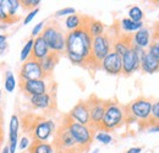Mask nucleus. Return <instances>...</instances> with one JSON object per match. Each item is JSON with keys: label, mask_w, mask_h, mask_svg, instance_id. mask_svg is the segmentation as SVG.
<instances>
[{"label": "nucleus", "mask_w": 159, "mask_h": 153, "mask_svg": "<svg viewBox=\"0 0 159 153\" xmlns=\"http://www.w3.org/2000/svg\"><path fill=\"white\" fill-rule=\"evenodd\" d=\"M2 140H4V135H2V130H1V128H0V146H1Z\"/></svg>", "instance_id": "obj_43"}, {"label": "nucleus", "mask_w": 159, "mask_h": 153, "mask_svg": "<svg viewBox=\"0 0 159 153\" xmlns=\"http://www.w3.org/2000/svg\"><path fill=\"white\" fill-rule=\"evenodd\" d=\"M67 116L79 123L82 125H86V126H91V116H89V108H88V104H87V100H81L71 110L70 113L67 114Z\"/></svg>", "instance_id": "obj_13"}, {"label": "nucleus", "mask_w": 159, "mask_h": 153, "mask_svg": "<svg viewBox=\"0 0 159 153\" xmlns=\"http://www.w3.org/2000/svg\"><path fill=\"white\" fill-rule=\"evenodd\" d=\"M5 6H6V11H7V15L11 19V21H16L17 17L16 16V12H17V9L21 6V1L20 0H5Z\"/></svg>", "instance_id": "obj_27"}, {"label": "nucleus", "mask_w": 159, "mask_h": 153, "mask_svg": "<svg viewBox=\"0 0 159 153\" xmlns=\"http://www.w3.org/2000/svg\"><path fill=\"white\" fill-rule=\"evenodd\" d=\"M87 104L89 108V116H91V128L94 131H99L100 124L107 110L108 100L100 99L97 96H91L87 99Z\"/></svg>", "instance_id": "obj_9"}, {"label": "nucleus", "mask_w": 159, "mask_h": 153, "mask_svg": "<svg viewBox=\"0 0 159 153\" xmlns=\"http://www.w3.org/2000/svg\"><path fill=\"white\" fill-rule=\"evenodd\" d=\"M50 54V49L48 47V44L45 43L44 38L42 36H38L37 38H34V44H33V52H32V59L42 61L45 57H48Z\"/></svg>", "instance_id": "obj_19"}, {"label": "nucleus", "mask_w": 159, "mask_h": 153, "mask_svg": "<svg viewBox=\"0 0 159 153\" xmlns=\"http://www.w3.org/2000/svg\"><path fill=\"white\" fill-rule=\"evenodd\" d=\"M151 42H152V39H151V31L147 27L141 28L135 35H132V45H135L137 48L148 50V48L151 45Z\"/></svg>", "instance_id": "obj_18"}, {"label": "nucleus", "mask_w": 159, "mask_h": 153, "mask_svg": "<svg viewBox=\"0 0 159 153\" xmlns=\"http://www.w3.org/2000/svg\"><path fill=\"white\" fill-rule=\"evenodd\" d=\"M92 43L93 37L88 33L84 26L76 31L67 32L65 54L74 65L97 69L92 58Z\"/></svg>", "instance_id": "obj_1"}, {"label": "nucleus", "mask_w": 159, "mask_h": 153, "mask_svg": "<svg viewBox=\"0 0 159 153\" xmlns=\"http://www.w3.org/2000/svg\"><path fill=\"white\" fill-rule=\"evenodd\" d=\"M76 14V10L74 7H65V9H61L59 11H57L55 16H70V15H75Z\"/></svg>", "instance_id": "obj_36"}, {"label": "nucleus", "mask_w": 159, "mask_h": 153, "mask_svg": "<svg viewBox=\"0 0 159 153\" xmlns=\"http://www.w3.org/2000/svg\"><path fill=\"white\" fill-rule=\"evenodd\" d=\"M83 26H84V28L88 31V33L93 38L99 37V36L105 33V26L103 25V22L93 19V17L84 16V23H83Z\"/></svg>", "instance_id": "obj_20"}, {"label": "nucleus", "mask_w": 159, "mask_h": 153, "mask_svg": "<svg viewBox=\"0 0 159 153\" xmlns=\"http://www.w3.org/2000/svg\"><path fill=\"white\" fill-rule=\"evenodd\" d=\"M40 4V0H21V6L26 10H34L38 9Z\"/></svg>", "instance_id": "obj_34"}, {"label": "nucleus", "mask_w": 159, "mask_h": 153, "mask_svg": "<svg viewBox=\"0 0 159 153\" xmlns=\"http://www.w3.org/2000/svg\"><path fill=\"white\" fill-rule=\"evenodd\" d=\"M147 130H148V132H159V125H153V126L148 128Z\"/></svg>", "instance_id": "obj_41"}, {"label": "nucleus", "mask_w": 159, "mask_h": 153, "mask_svg": "<svg viewBox=\"0 0 159 153\" xmlns=\"http://www.w3.org/2000/svg\"><path fill=\"white\" fill-rule=\"evenodd\" d=\"M25 129L28 130L33 141L47 142L52 135L55 134V123L50 119H44L42 116H36L32 121H25Z\"/></svg>", "instance_id": "obj_4"}, {"label": "nucleus", "mask_w": 159, "mask_h": 153, "mask_svg": "<svg viewBox=\"0 0 159 153\" xmlns=\"http://www.w3.org/2000/svg\"><path fill=\"white\" fill-rule=\"evenodd\" d=\"M153 125H159V100L153 103L152 107V113H151V118L148 119L147 123L143 124V128H151Z\"/></svg>", "instance_id": "obj_28"}, {"label": "nucleus", "mask_w": 159, "mask_h": 153, "mask_svg": "<svg viewBox=\"0 0 159 153\" xmlns=\"http://www.w3.org/2000/svg\"><path fill=\"white\" fill-rule=\"evenodd\" d=\"M30 146H31V141H30V138L27 136H23L19 141V148L21 151H25V150L30 148Z\"/></svg>", "instance_id": "obj_37"}, {"label": "nucleus", "mask_w": 159, "mask_h": 153, "mask_svg": "<svg viewBox=\"0 0 159 153\" xmlns=\"http://www.w3.org/2000/svg\"><path fill=\"white\" fill-rule=\"evenodd\" d=\"M21 81H30V80H45L47 76L40 66V63L34 59H28L26 63L22 64L20 69Z\"/></svg>", "instance_id": "obj_10"}, {"label": "nucleus", "mask_w": 159, "mask_h": 153, "mask_svg": "<svg viewBox=\"0 0 159 153\" xmlns=\"http://www.w3.org/2000/svg\"><path fill=\"white\" fill-rule=\"evenodd\" d=\"M40 36L48 44L50 52L59 55L66 52V35L57 21H50L47 23Z\"/></svg>", "instance_id": "obj_3"}, {"label": "nucleus", "mask_w": 159, "mask_h": 153, "mask_svg": "<svg viewBox=\"0 0 159 153\" xmlns=\"http://www.w3.org/2000/svg\"><path fill=\"white\" fill-rule=\"evenodd\" d=\"M28 153H55V148L48 142L33 141L28 148Z\"/></svg>", "instance_id": "obj_25"}, {"label": "nucleus", "mask_w": 159, "mask_h": 153, "mask_svg": "<svg viewBox=\"0 0 159 153\" xmlns=\"http://www.w3.org/2000/svg\"><path fill=\"white\" fill-rule=\"evenodd\" d=\"M30 103L33 108L36 109H42V110H45V109H49L53 104H54V99L52 95L48 92V93H44V95H39V96H33L30 97Z\"/></svg>", "instance_id": "obj_21"}, {"label": "nucleus", "mask_w": 159, "mask_h": 153, "mask_svg": "<svg viewBox=\"0 0 159 153\" xmlns=\"http://www.w3.org/2000/svg\"><path fill=\"white\" fill-rule=\"evenodd\" d=\"M38 11H39V9H34V10H32V11H30V12L26 15L25 20H23V25H28V23H30L32 20L34 19L36 16H37Z\"/></svg>", "instance_id": "obj_38"}, {"label": "nucleus", "mask_w": 159, "mask_h": 153, "mask_svg": "<svg viewBox=\"0 0 159 153\" xmlns=\"http://www.w3.org/2000/svg\"><path fill=\"white\" fill-rule=\"evenodd\" d=\"M19 129H20V119L17 115H12L9 124V150L10 153H16L19 146Z\"/></svg>", "instance_id": "obj_16"}, {"label": "nucleus", "mask_w": 159, "mask_h": 153, "mask_svg": "<svg viewBox=\"0 0 159 153\" xmlns=\"http://www.w3.org/2000/svg\"><path fill=\"white\" fill-rule=\"evenodd\" d=\"M64 123L66 124L70 134L74 137V140L77 143V146L86 152L89 148L91 143L93 142L94 130L91 126H86V125H82V124H79V123L71 120L67 115L65 116Z\"/></svg>", "instance_id": "obj_5"}, {"label": "nucleus", "mask_w": 159, "mask_h": 153, "mask_svg": "<svg viewBox=\"0 0 159 153\" xmlns=\"http://www.w3.org/2000/svg\"><path fill=\"white\" fill-rule=\"evenodd\" d=\"M4 87H5L6 92H9V93L14 92V90L16 87V80H15V76H14V74L11 71H6V74H5Z\"/></svg>", "instance_id": "obj_30"}, {"label": "nucleus", "mask_w": 159, "mask_h": 153, "mask_svg": "<svg viewBox=\"0 0 159 153\" xmlns=\"http://www.w3.org/2000/svg\"><path fill=\"white\" fill-rule=\"evenodd\" d=\"M55 153H61V152H55Z\"/></svg>", "instance_id": "obj_46"}, {"label": "nucleus", "mask_w": 159, "mask_h": 153, "mask_svg": "<svg viewBox=\"0 0 159 153\" xmlns=\"http://www.w3.org/2000/svg\"><path fill=\"white\" fill-rule=\"evenodd\" d=\"M21 91L28 97L39 96L48 93V85L45 80H30V81H21Z\"/></svg>", "instance_id": "obj_14"}, {"label": "nucleus", "mask_w": 159, "mask_h": 153, "mask_svg": "<svg viewBox=\"0 0 159 153\" xmlns=\"http://www.w3.org/2000/svg\"><path fill=\"white\" fill-rule=\"evenodd\" d=\"M44 27H45L44 21H40L39 23H37L33 27V30H32V38H37L38 36H40L42 32H43V30H44Z\"/></svg>", "instance_id": "obj_35"}, {"label": "nucleus", "mask_w": 159, "mask_h": 153, "mask_svg": "<svg viewBox=\"0 0 159 153\" xmlns=\"http://www.w3.org/2000/svg\"><path fill=\"white\" fill-rule=\"evenodd\" d=\"M0 22L4 23H11L12 21L9 17L7 11H6V6H5V0H0Z\"/></svg>", "instance_id": "obj_33"}, {"label": "nucleus", "mask_w": 159, "mask_h": 153, "mask_svg": "<svg viewBox=\"0 0 159 153\" xmlns=\"http://www.w3.org/2000/svg\"><path fill=\"white\" fill-rule=\"evenodd\" d=\"M153 103L151 99L139 97L135 100H132L130 104L126 105V113H127V121H139L142 125L148 121L152 113Z\"/></svg>", "instance_id": "obj_6"}, {"label": "nucleus", "mask_w": 159, "mask_h": 153, "mask_svg": "<svg viewBox=\"0 0 159 153\" xmlns=\"http://www.w3.org/2000/svg\"><path fill=\"white\" fill-rule=\"evenodd\" d=\"M142 152V147H132L130 148L126 153H141Z\"/></svg>", "instance_id": "obj_40"}, {"label": "nucleus", "mask_w": 159, "mask_h": 153, "mask_svg": "<svg viewBox=\"0 0 159 153\" xmlns=\"http://www.w3.org/2000/svg\"><path fill=\"white\" fill-rule=\"evenodd\" d=\"M131 48H132V35H125L119 31L114 40L113 50L118 53L120 57H124Z\"/></svg>", "instance_id": "obj_17"}, {"label": "nucleus", "mask_w": 159, "mask_h": 153, "mask_svg": "<svg viewBox=\"0 0 159 153\" xmlns=\"http://www.w3.org/2000/svg\"><path fill=\"white\" fill-rule=\"evenodd\" d=\"M114 40H115V37L111 36L108 32H105L104 35H102L99 37L93 38V43H92V58H93V63H94L97 69L100 67V64L104 60V58L107 57L110 52H113Z\"/></svg>", "instance_id": "obj_8"}, {"label": "nucleus", "mask_w": 159, "mask_h": 153, "mask_svg": "<svg viewBox=\"0 0 159 153\" xmlns=\"http://www.w3.org/2000/svg\"><path fill=\"white\" fill-rule=\"evenodd\" d=\"M1 153H10V150H9V146H5L2 150H1Z\"/></svg>", "instance_id": "obj_42"}, {"label": "nucleus", "mask_w": 159, "mask_h": 153, "mask_svg": "<svg viewBox=\"0 0 159 153\" xmlns=\"http://www.w3.org/2000/svg\"><path fill=\"white\" fill-rule=\"evenodd\" d=\"M1 120H2V119H1V114H0V128H1Z\"/></svg>", "instance_id": "obj_44"}, {"label": "nucleus", "mask_w": 159, "mask_h": 153, "mask_svg": "<svg viewBox=\"0 0 159 153\" xmlns=\"http://www.w3.org/2000/svg\"><path fill=\"white\" fill-rule=\"evenodd\" d=\"M139 70H141V59L136 47L132 45V48L122 57V75L130 76Z\"/></svg>", "instance_id": "obj_11"}, {"label": "nucleus", "mask_w": 159, "mask_h": 153, "mask_svg": "<svg viewBox=\"0 0 159 153\" xmlns=\"http://www.w3.org/2000/svg\"><path fill=\"white\" fill-rule=\"evenodd\" d=\"M148 53L159 63V25L156 26V32L153 35L151 45L148 48Z\"/></svg>", "instance_id": "obj_26"}, {"label": "nucleus", "mask_w": 159, "mask_h": 153, "mask_svg": "<svg viewBox=\"0 0 159 153\" xmlns=\"http://www.w3.org/2000/svg\"><path fill=\"white\" fill-rule=\"evenodd\" d=\"M127 121L126 105L120 104L116 100H108L107 110L100 124L99 131H113L119 129Z\"/></svg>", "instance_id": "obj_2"}, {"label": "nucleus", "mask_w": 159, "mask_h": 153, "mask_svg": "<svg viewBox=\"0 0 159 153\" xmlns=\"http://www.w3.org/2000/svg\"><path fill=\"white\" fill-rule=\"evenodd\" d=\"M94 138H96L98 142L103 143V145H109V143L113 141L111 135L109 134V132H105V131H98L97 134L94 135Z\"/></svg>", "instance_id": "obj_32"}, {"label": "nucleus", "mask_w": 159, "mask_h": 153, "mask_svg": "<svg viewBox=\"0 0 159 153\" xmlns=\"http://www.w3.org/2000/svg\"><path fill=\"white\" fill-rule=\"evenodd\" d=\"M83 23H84V16H80L77 14L70 15L65 20V27L69 32L76 31L81 27H83Z\"/></svg>", "instance_id": "obj_24"}, {"label": "nucleus", "mask_w": 159, "mask_h": 153, "mask_svg": "<svg viewBox=\"0 0 159 153\" xmlns=\"http://www.w3.org/2000/svg\"><path fill=\"white\" fill-rule=\"evenodd\" d=\"M136 49L139 52V59H141V70L143 72L154 74V72L159 71V63L148 53V50L141 49V48H137V47H136Z\"/></svg>", "instance_id": "obj_15"}, {"label": "nucleus", "mask_w": 159, "mask_h": 153, "mask_svg": "<svg viewBox=\"0 0 159 153\" xmlns=\"http://www.w3.org/2000/svg\"><path fill=\"white\" fill-rule=\"evenodd\" d=\"M33 44H34V38H30L25 43L20 54V60L22 63H26L28 59H31L32 52H33Z\"/></svg>", "instance_id": "obj_29"}, {"label": "nucleus", "mask_w": 159, "mask_h": 153, "mask_svg": "<svg viewBox=\"0 0 159 153\" xmlns=\"http://www.w3.org/2000/svg\"><path fill=\"white\" fill-rule=\"evenodd\" d=\"M118 26H119L121 33H125V35H134V32L136 33L141 28H143V22H135V21H132V20H130L127 17V19L121 20Z\"/></svg>", "instance_id": "obj_23"}, {"label": "nucleus", "mask_w": 159, "mask_h": 153, "mask_svg": "<svg viewBox=\"0 0 159 153\" xmlns=\"http://www.w3.org/2000/svg\"><path fill=\"white\" fill-rule=\"evenodd\" d=\"M6 36L5 35H0V52H4L7 48V43H6Z\"/></svg>", "instance_id": "obj_39"}, {"label": "nucleus", "mask_w": 159, "mask_h": 153, "mask_svg": "<svg viewBox=\"0 0 159 153\" xmlns=\"http://www.w3.org/2000/svg\"><path fill=\"white\" fill-rule=\"evenodd\" d=\"M144 17L143 11L139 9V6H132L129 10V19L135 21V22H142V20Z\"/></svg>", "instance_id": "obj_31"}, {"label": "nucleus", "mask_w": 159, "mask_h": 153, "mask_svg": "<svg viewBox=\"0 0 159 153\" xmlns=\"http://www.w3.org/2000/svg\"><path fill=\"white\" fill-rule=\"evenodd\" d=\"M0 100H1V90H0Z\"/></svg>", "instance_id": "obj_45"}, {"label": "nucleus", "mask_w": 159, "mask_h": 153, "mask_svg": "<svg viewBox=\"0 0 159 153\" xmlns=\"http://www.w3.org/2000/svg\"><path fill=\"white\" fill-rule=\"evenodd\" d=\"M53 146L55 148V152L61 153H84L82 148H80L77 143L75 142L74 137L71 136L67 126L65 123L55 131L54 134V142Z\"/></svg>", "instance_id": "obj_7"}, {"label": "nucleus", "mask_w": 159, "mask_h": 153, "mask_svg": "<svg viewBox=\"0 0 159 153\" xmlns=\"http://www.w3.org/2000/svg\"><path fill=\"white\" fill-rule=\"evenodd\" d=\"M100 69H103L107 74L113 76L122 75V57H120L114 50L110 52L102 61Z\"/></svg>", "instance_id": "obj_12"}, {"label": "nucleus", "mask_w": 159, "mask_h": 153, "mask_svg": "<svg viewBox=\"0 0 159 153\" xmlns=\"http://www.w3.org/2000/svg\"><path fill=\"white\" fill-rule=\"evenodd\" d=\"M59 59H60L59 54L50 52V54L48 57H45L42 61H39L40 66H42V69H43V71H44V74H45L47 77L52 75V72L54 71L57 64L59 63Z\"/></svg>", "instance_id": "obj_22"}]
</instances>
